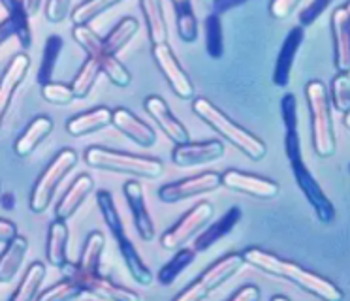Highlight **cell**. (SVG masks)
Returning a JSON list of instances; mask_svg holds the SVG:
<instances>
[{
  "mask_svg": "<svg viewBox=\"0 0 350 301\" xmlns=\"http://www.w3.org/2000/svg\"><path fill=\"white\" fill-rule=\"evenodd\" d=\"M222 187L230 188L234 192L260 198V200H271L279 194V185L271 179L252 175V173L239 172V170H226L221 175Z\"/></svg>",
  "mask_w": 350,
  "mask_h": 301,
  "instance_id": "obj_13",
  "label": "cell"
},
{
  "mask_svg": "<svg viewBox=\"0 0 350 301\" xmlns=\"http://www.w3.org/2000/svg\"><path fill=\"white\" fill-rule=\"evenodd\" d=\"M111 117H113V109H109L106 105H98L94 109L79 113L76 117L66 122V130L70 135L74 138H81V135H89L92 132H98L102 128L111 125Z\"/></svg>",
  "mask_w": 350,
  "mask_h": 301,
  "instance_id": "obj_23",
  "label": "cell"
},
{
  "mask_svg": "<svg viewBox=\"0 0 350 301\" xmlns=\"http://www.w3.org/2000/svg\"><path fill=\"white\" fill-rule=\"evenodd\" d=\"M232 301H258L260 300V290L258 286L254 285H245L241 286L237 292L230 296Z\"/></svg>",
  "mask_w": 350,
  "mask_h": 301,
  "instance_id": "obj_48",
  "label": "cell"
},
{
  "mask_svg": "<svg viewBox=\"0 0 350 301\" xmlns=\"http://www.w3.org/2000/svg\"><path fill=\"white\" fill-rule=\"evenodd\" d=\"M290 168H292V173L296 177L297 187L301 188V192L307 198V202L311 203L314 215L319 218L322 224H332L335 220V207L334 203L329 202V198L326 196V192L322 190V187L319 185V181L314 179V175L309 172V168L305 166L304 158H297V160H292L290 162Z\"/></svg>",
  "mask_w": 350,
  "mask_h": 301,
  "instance_id": "obj_9",
  "label": "cell"
},
{
  "mask_svg": "<svg viewBox=\"0 0 350 301\" xmlns=\"http://www.w3.org/2000/svg\"><path fill=\"white\" fill-rule=\"evenodd\" d=\"M139 8L145 17L147 34L152 45L167 44V23L160 0H139Z\"/></svg>",
  "mask_w": 350,
  "mask_h": 301,
  "instance_id": "obj_28",
  "label": "cell"
},
{
  "mask_svg": "<svg viewBox=\"0 0 350 301\" xmlns=\"http://www.w3.org/2000/svg\"><path fill=\"white\" fill-rule=\"evenodd\" d=\"M145 112L151 115V119L157 122L160 127V130L164 132V134L175 143V145H179V143H187L191 142L189 140V132H187V128L181 125V120L175 117L172 109H170V105L166 104V100L160 96H147L144 102Z\"/></svg>",
  "mask_w": 350,
  "mask_h": 301,
  "instance_id": "obj_18",
  "label": "cell"
},
{
  "mask_svg": "<svg viewBox=\"0 0 350 301\" xmlns=\"http://www.w3.org/2000/svg\"><path fill=\"white\" fill-rule=\"evenodd\" d=\"M305 98L311 115L312 149L320 158L334 157L337 142H335L334 117H332V104H329L326 85L322 81L307 83Z\"/></svg>",
  "mask_w": 350,
  "mask_h": 301,
  "instance_id": "obj_4",
  "label": "cell"
},
{
  "mask_svg": "<svg viewBox=\"0 0 350 301\" xmlns=\"http://www.w3.org/2000/svg\"><path fill=\"white\" fill-rule=\"evenodd\" d=\"M42 96L46 102L55 105H66L72 100H76L72 85H64V83L49 81L46 85H42Z\"/></svg>",
  "mask_w": 350,
  "mask_h": 301,
  "instance_id": "obj_42",
  "label": "cell"
},
{
  "mask_svg": "<svg viewBox=\"0 0 350 301\" xmlns=\"http://www.w3.org/2000/svg\"><path fill=\"white\" fill-rule=\"evenodd\" d=\"M0 194H2V192H0Z\"/></svg>",
  "mask_w": 350,
  "mask_h": 301,
  "instance_id": "obj_57",
  "label": "cell"
},
{
  "mask_svg": "<svg viewBox=\"0 0 350 301\" xmlns=\"http://www.w3.org/2000/svg\"><path fill=\"white\" fill-rule=\"evenodd\" d=\"M247 2H249V0H213L211 8H213V14L222 15L226 14V12H230V10H234V8L243 6Z\"/></svg>",
  "mask_w": 350,
  "mask_h": 301,
  "instance_id": "obj_49",
  "label": "cell"
},
{
  "mask_svg": "<svg viewBox=\"0 0 350 301\" xmlns=\"http://www.w3.org/2000/svg\"><path fill=\"white\" fill-rule=\"evenodd\" d=\"M68 278V277H66ZM85 293H92L102 300H115V301H137L139 293H136L130 288L117 285L111 278L102 275V273H94V275H77L72 278Z\"/></svg>",
  "mask_w": 350,
  "mask_h": 301,
  "instance_id": "obj_17",
  "label": "cell"
},
{
  "mask_svg": "<svg viewBox=\"0 0 350 301\" xmlns=\"http://www.w3.org/2000/svg\"><path fill=\"white\" fill-rule=\"evenodd\" d=\"M77 164V153L74 149H62L57 153V157L46 166V170L36 181V185L32 188L31 207L32 213H44L53 202V196L57 188L61 185V181L68 175Z\"/></svg>",
  "mask_w": 350,
  "mask_h": 301,
  "instance_id": "obj_6",
  "label": "cell"
},
{
  "mask_svg": "<svg viewBox=\"0 0 350 301\" xmlns=\"http://www.w3.org/2000/svg\"><path fill=\"white\" fill-rule=\"evenodd\" d=\"M81 293H85L79 286L72 280V278H62L59 283H55L53 286H49L47 290L38 293V300L42 301H68L74 298H79Z\"/></svg>",
  "mask_w": 350,
  "mask_h": 301,
  "instance_id": "obj_40",
  "label": "cell"
},
{
  "mask_svg": "<svg viewBox=\"0 0 350 301\" xmlns=\"http://www.w3.org/2000/svg\"><path fill=\"white\" fill-rule=\"evenodd\" d=\"M345 8H347V12H349V14H350V0H349V2H347V6H345Z\"/></svg>",
  "mask_w": 350,
  "mask_h": 301,
  "instance_id": "obj_56",
  "label": "cell"
},
{
  "mask_svg": "<svg viewBox=\"0 0 350 301\" xmlns=\"http://www.w3.org/2000/svg\"><path fill=\"white\" fill-rule=\"evenodd\" d=\"M194 262H196V250L194 248H177L174 258L160 267L159 275H157L159 283L162 286H172L177 278L183 275V271L189 270Z\"/></svg>",
  "mask_w": 350,
  "mask_h": 301,
  "instance_id": "obj_31",
  "label": "cell"
},
{
  "mask_svg": "<svg viewBox=\"0 0 350 301\" xmlns=\"http://www.w3.org/2000/svg\"><path fill=\"white\" fill-rule=\"evenodd\" d=\"M102 74L100 72V66L94 62L92 59L87 57L81 68H79V72L74 77V81H72V90H74V96L76 98H87L91 94L92 87H94V83L98 81V75Z\"/></svg>",
  "mask_w": 350,
  "mask_h": 301,
  "instance_id": "obj_38",
  "label": "cell"
},
{
  "mask_svg": "<svg viewBox=\"0 0 350 301\" xmlns=\"http://www.w3.org/2000/svg\"><path fill=\"white\" fill-rule=\"evenodd\" d=\"M241 256H243L245 263H249L252 267L264 271L267 275L286 278L290 283H294V285L299 286L301 290L312 293V296H317L320 300H342V292L332 283V280H327L326 277H320V275L312 273V271L305 270L299 263L290 262V260H284V258H279V256L273 254V252H267V250L258 247L245 248L243 252H241Z\"/></svg>",
  "mask_w": 350,
  "mask_h": 301,
  "instance_id": "obj_1",
  "label": "cell"
},
{
  "mask_svg": "<svg viewBox=\"0 0 350 301\" xmlns=\"http://www.w3.org/2000/svg\"><path fill=\"white\" fill-rule=\"evenodd\" d=\"M175 12V25L177 34L185 44H192L198 38V19L194 15L192 0H172Z\"/></svg>",
  "mask_w": 350,
  "mask_h": 301,
  "instance_id": "obj_30",
  "label": "cell"
},
{
  "mask_svg": "<svg viewBox=\"0 0 350 301\" xmlns=\"http://www.w3.org/2000/svg\"><path fill=\"white\" fill-rule=\"evenodd\" d=\"M192 112L196 113L207 127H211L217 134H221L226 142L232 143L237 150H241L245 157H249L251 160H262L266 157V143L254 134H251L249 130H245L243 127H239L237 122H234L211 100L204 96L194 98L192 100Z\"/></svg>",
  "mask_w": 350,
  "mask_h": 301,
  "instance_id": "obj_2",
  "label": "cell"
},
{
  "mask_svg": "<svg viewBox=\"0 0 350 301\" xmlns=\"http://www.w3.org/2000/svg\"><path fill=\"white\" fill-rule=\"evenodd\" d=\"M53 130V120L49 119L47 115H38L31 120V125L25 128V132L17 138L14 150H16L17 157H29L32 155L40 143L46 140L49 132Z\"/></svg>",
  "mask_w": 350,
  "mask_h": 301,
  "instance_id": "obj_25",
  "label": "cell"
},
{
  "mask_svg": "<svg viewBox=\"0 0 350 301\" xmlns=\"http://www.w3.org/2000/svg\"><path fill=\"white\" fill-rule=\"evenodd\" d=\"M245 263L241 254H226L221 260H217L213 265H209L194 283L185 288L183 292L177 293L179 301H200L215 292L221 285H224L228 278L236 275Z\"/></svg>",
  "mask_w": 350,
  "mask_h": 301,
  "instance_id": "obj_7",
  "label": "cell"
},
{
  "mask_svg": "<svg viewBox=\"0 0 350 301\" xmlns=\"http://www.w3.org/2000/svg\"><path fill=\"white\" fill-rule=\"evenodd\" d=\"M204 30H206V51L211 59H221L224 53V38H222V23L221 15L211 14L207 15L204 21Z\"/></svg>",
  "mask_w": 350,
  "mask_h": 301,
  "instance_id": "obj_39",
  "label": "cell"
},
{
  "mask_svg": "<svg viewBox=\"0 0 350 301\" xmlns=\"http://www.w3.org/2000/svg\"><path fill=\"white\" fill-rule=\"evenodd\" d=\"M0 4L8 12L10 19H14L17 27V42L23 45L25 49L31 47L32 44V32H31V21H29V12L25 8L23 0H0Z\"/></svg>",
  "mask_w": 350,
  "mask_h": 301,
  "instance_id": "obj_35",
  "label": "cell"
},
{
  "mask_svg": "<svg viewBox=\"0 0 350 301\" xmlns=\"http://www.w3.org/2000/svg\"><path fill=\"white\" fill-rule=\"evenodd\" d=\"M271 300H273V301H279V300H281V301H288V298H286V296H273Z\"/></svg>",
  "mask_w": 350,
  "mask_h": 301,
  "instance_id": "obj_55",
  "label": "cell"
},
{
  "mask_svg": "<svg viewBox=\"0 0 350 301\" xmlns=\"http://www.w3.org/2000/svg\"><path fill=\"white\" fill-rule=\"evenodd\" d=\"M72 36L76 40V44L87 53V57L98 64L100 72L106 75L115 87H121V89L129 87L132 75L121 60L117 59V55L107 51L104 38H100L89 25H74Z\"/></svg>",
  "mask_w": 350,
  "mask_h": 301,
  "instance_id": "obj_5",
  "label": "cell"
},
{
  "mask_svg": "<svg viewBox=\"0 0 350 301\" xmlns=\"http://www.w3.org/2000/svg\"><path fill=\"white\" fill-rule=\"evenodd\" d=\"M152 59H154V64L159 66L162 75L166 77L167 85L172 87V90L177 96L183 98V100L194 98V85H192L191 77L187 75L183 66L179 64V60H177L170 45H152Z\"/></svg>",
  "mask_w": 350,
  "mask_h": 301,
  "instance_id": "obj_11",
  "label": "cell"
},
{
  "mask_svg": "<svg viewBox=\"0 0 350 301\" xmlns=\"http://www.w3.org/2000/svg\"><path fill=\"white\" fill-rule=\"evenodd\" d=\"M122 0H83L79 6H76L70 14V19L74 25H91L98 15L107 12L109 8L119 4Z\"/></svg>",
  "mask_w": 350,
  "mask_h": 301,
  "instance_id": "obj_37",
  "label": "cell"
},
{
  "mask_svg": "<svg viewBox=\"0 0 350 301\" xmlns=\"http://www.w3.org/2000/svg\"><path fill=\"white\" fill-rule=\"evenodd\" d=\"M117 245H119V250H121V256L126 267L130 271V277L136 280L137 285H151L152 283V271L149 270V265L144 262V258L137 252L136 245L129 239V235H124L121 239H117Z\"/></svg>",
  "mask_w": 350,
  "mask_h": 301,
  "instance_id": "obj_29",
  "label": "cell"
},
{
  "mask_svg": "<svg viewBox=\"0 0 350 301\" xmlns=\"http://www.w3.org/2000/svg\"><path fill=\"white\" fill-rule=\"evenodd\" d=\"M29 70H31V57L25 53H17L0 75V127L4 122V117L8 113L16 90L25 81Z\"/></svg>",
  "mask_w": 350,
  "mask_h": 301,
  "instance_id": "obj_14",
  "label": "cell"
},
{
  "mask_svg": "<svg viewBox=\"0 0 350 301\" xmlns=\"http://www.w3.org/2000/svg\"><path fill=\"white\" fill-rule=\"evenodd\" d=\"M92 188H94V181H92L91 175H79L72 185L68 187V190L64 192L57 207H55V218H61V220H68L74 213H76L81 203L87 200V196L91 194Z\"/></svg>",
  "mask_w": 350,
  "mask_h": 301,
  "instance_id": "obj_22",
  "label": "cell"
},
{
  "mask_svg": "<svg viewBox=\"0 0 350 301\" xmlns=\"http://www.w3.org/2000/svg\"><path fill=\"white\" fill-rule=\"evenodd\" d=\"M281 115L284 130H297V100L292 92H286L281 100Z\"/></svg>",
  "mask_w": 350,
  "mask_h": 301,
  "instance_id": "obj_43",
  "label": "cell"
},
{
  "mask_svg": "<svg viewBox=\"0 0 350 301\" xmlns=\"http://www.w3.org/2000/svg\"><path fill=\"white\" fill-rule=\"evenodd\" d=\"M332 104L337 112H350V75L339 74L335 75L332 81Z\"/></svg>",
  "mask_w": 350,
  "mask_h": 301,
  "instance_id": "obj_41",
  "label": "cell"
},
{
  "mask_svg": "<svg viewBox=\"0 0 350 301\" xmlns=\"http://www.w3.org/2000/svg\"><path fill=\"white\" fill-rule=\"evenodd\" d=\"M62 45H64V42H62V38L59 34H51L46 40L44 55H42V62H40L38 77H36V81L40 85H46V83L53 81L51 77H53L55 68H57V60L61 57Z\"/></svg>",
  "mask_w": 350,
  "mask_h": 301,
  "instance_id": "obj_36",
  "label": "cell"
},
{
  "mask_svg": "<svg viewBox=\"0 0 350 301\" xmlns=\"http://www.w3.org/2000/svg\"><path fill=\"white\" fill-rule=\"evenodd\" d=\"M139 30V23H137L136 17H122L121 21L115 25L111 32L104 38V44H106L107 51L117 55L119 51H122L126 45L134 40V36Z\"/></svg>",
  "mask_w": 350,
  "mask_h": 301,
  "instance_id": "obj_34",
  "label": "cell"
},
{
  "mask_svg": "<svg viewBox=\"0 0 350 301\" xmlns=\"http://www.w3.org/2000/svg\"><path fill=\"white\" fill-rule=\"evenodd\" d=\"M304 27H294L286 34V38H284L273 72V83L277 87H288L290 77H292V68H294V60H296L299 47L304 44Z\"/></svg>",
  "mask_w": 350,
  "mask_h": 301,
  "instance_id": "obj_20",
  "label": "cell"
},
{
  "mask_svg": "<svg viewBox=\"0 0 350 301\" xmlns=\"http://www.w3.org/2000/svg\"><path fill=\"white\" fill-rule=\"evenodd\" d=\"M0 207L4 211H14L16 209V196L12 192H6V194H0Z\"/></svg>",
  "mask_w": 350,
  "mask_h": 301,
  "instance_id": "obj_52",
  "label": "cell"
},
{
  "mask_svg": "<svg viewBox=\"0 0 350 301\" xmlns=\"http://www.w3.org/2000/svg\"><path fill=\"white\" fill-rule=\"evenodd\" d=\"M25 8H27V12L29 15H36L40 12V6H42V0H23Z\"/></svg>",
  "mask_w": 350,
  "mask_h": 301,
  "instance_id": "obj_53",
  "label": "cell"
},
{
  "mask_svg": "<svg viewBox=\"0 0 350 301\" xmlns=\"http://www.w3.org/2000/svg\"><path fill=\"white\" fill-rule=\"evenodd\" d=\"M68 226L66 220L55 218L49 224L47 232V245H46V258L47 262L53 267H61L62 263L68 260Z\"/></svg>",
  "mask_w": 350,
  "mask_h": 301,
  "instance_id": "obj_27",
  "label": "cell"
},
{
  "mask_svg": "<svg viewBox=\"0 0 350 301\" xmlns=\"http://www.w3.org/2000/svg\"><path fill=\"white\" fill-rule=\"evenodd\" d=\"M213 205L209 202L196 203L191 211H187L179 222H175L164 235L160 237V245L166 250H177L185 247L196 233L209 224V220L213 218Z\"/></svg>",
  "mask_w": 350,
  "mask_h": 301,
  "instance_id": "obj_8",
  "label": "cell"
},
{
  "mask_svg": "<svg viewBox=\"0 0 350 301\" xmlns=\"http://www.w3.org/2000/svg\"><path fill=\"white\" fill-rule=\"evenodd\" d=\"M27 250H29V239L19 233L6 243L4 250L0 252V283H10L16 277L27 256Z\"/></svg>",
  "mask_w": 350,
  "mask_h": 301,
  "instance_id": "obj_26",
  "label": "cell"
},
{
  "mask_svg": "<svg viewBox=\"0 0 350 301\" xmlns=\"http://www.w3.org/2000/svg\"><path fill=\"white\" fill-rule=\"evenodd\" d=\"M44 278H46V263L32 262L25 271V277L21 278L16 292L12 293V301H31L38 298Z\"/></svg>",
  "mask_w": 350,
  "mask_h": 301,
  "instance_id": "obj_32",
  "label": "cell"
},
{
  "mask_svg": "<svg viewBox=\"0 0 350 301\" xmlns=\"http://www.w3.org/2000/svg\"><path fill=\"white\" fill-rule=\"evenodd\" d=\"M284 150H286L288 162L297 160V158H304V153H301V140H299L297 130H286V135H284Z\"/></svg>",
  "mask_w": 350,
  "mask_h": 301,
  "instance_id": "obj_46",
  "label": "cell"
},
{
  "mask_svg": "<svg viewBox=\"0 0 350 301\" xmlns=\"http://www.w3.org/2000/svg\"><path fill=\"white\" fill-rule=\"evenodd\" d=\"M16 36H17V27H16V23H14V19L6 17L4 21H0V45L4 44L6 40H10V38H16Z\"/></svg>",
  "mask_w": 350,
  "mask_h": 301,
  "instance_id": "obj_51",
  "label": "cell"
},
{
  "mask_svg": "<svg viewBox=\"0 0 350 301\" xmlns=\"http://www.w3.org/2000/svg\"><path fill=\"white\" fill-rule=\"evenodd\" d=\"M72 0H47L46 17L49 23H62L70 14Z\"/></svg>",
  "mask_w": 350,
  "mask_h": 301,
  "instance_id": "obj_44",
  "label": "cell"
},
{
  "mask_svg": "<svg viewBox=\"0 0 350 301\" xmlns=\"http://www.w3.org/2000/svg\"><path fill=\"white\" fill-rule=\"evenodd\" d=\"M83 158L87 166L96 168V170L126 173V175L142 177V179H159L164 172V166L159 158L132 155V153H124V150L106 149L100 145L89 147L83 153Z\"/></svg>",
  "mask_w": 350,
  "mask_h": 301,
  "instance_id": "obj_3",
  "label": "cell"
},
{
  "mask_svg": "<svg viewBox=\"0 0 350 301\" xmlns=\"http://www.w3.org/2000/svg\"><path fill=\"white\" fill-rule=\"evenodd\" d=\"M342 122H345V127L350 130V112L345 113V119H342Z\"/></svg>",
  "mask_w": 350,
  "mask_h": 301,
  "instance_id": "obj_54",
  "label": "cell"
},
{
  "mask_svg": "<svg viewBox=\"0 0 350 301\" xmlns=\"http://www.w3.org/2000/svg\"><path fill=\"white\" fill-rule=\"evenodd\" d=\"M224 157V145L217 140L209 142H187L175 145L172 153V160L179 168H191V166L207 164Z\"/></svg>",
  "mask_w": 350,
  "mask_h": 301,
  "instance_id": "obj_15",
  "label": "cell"
},
{
  "mask_svg": "<svg viewBox=\"0 0 350 301\" xmlns=\"http://www.w3.org/2000/svg\"><path fill=\"white\" fill-rule=\"evenodd\" d=\"M129 209L132 213V220H134V228H136L137 235L144 241L154 239V222L149 209H147V202H145L144 187L139 181H126L122 187Z\"/></svg>",
  "mask_w": 350,
  "mask_h": 301,
  "instance_id": "obj_16",
  "label": "cell"
},
{
  "mask_svg": "<svg viewBox=\"0 0 350 301\" xmlns=\"http://www.w3.org/2000/svg\"><path fill=\"white\" fill-rule=\"evenodd\" d=\"M106 248V237L102 232H91L85 239V245L81 248V256L77 262H66L62 263L61 273L64 277L74 278L77 275H94L100 271V262H102V254Z\"/></svg>",
  "mask_w": 350,
  "mask_h": 301,
  "instance_id": "obj_12",
  "label": "cell"
},
{
  "mask_svg": "<svg viewBox=\"0 0 350 301\" xmlns=\"http://www.w3.org/2000/svg\"><path fill=\"white\" fill-rule=\"evenodd\" d=\"M221 175L217 172H204L192 177H185L181 181L166 183L159 188V200L164 203H175L189 200L192 196L207 194L221 187Z\"/></svg>",
  "mask_w": 350,
  "mask_h": 301,
  "instance_id": "obj_10",
  "label": "cell"
},
{
  "mask_svg": "<svg viewBox=\"0 0 350 301\" xmlns=\"http://www.w3.org/2000/svg\"><path fill=\"white\" fill-rule=\"evenodd\" d=\"M301 0H271L269 4V14L275 19H286L296 10Z\"/></svg>",
  "mask_w": 350,
  "mask_h": 301,
  "instance_id": "obj_47",
  "label": "cell"
},
{
  "mask_svg": "<svg viewBox=\"0 0 350 301\" xmlns=\"http://www.w3.org/2000/svg\"><path fill=\"white\" fill-rule=\"evenodd\" d=\"M96 205H98L100 215L104 218V222L109 228V232L115 237V241L121 239L126 235V230H124V222H122L121 213L117 211V205H115L113 196L109 190H98L96 192Z\"/></svg>",
  "mask_w": 350,
  "mask_h": 301,
  "instance_id": "obj_33",
  "label": "cell"
},
{
  "mask_svg": "<svg viewBox=\"0 0 350 301\" xmlns=\"http://www.w3.org/2000/svg\"><path fill=\"white\" fill-rule=\"evenodd\" d=\"M337 72L350 74V14L347 8H337L332 15Z\"/></svg>",
  "mask_w": 350,
  "mask_h": 301,
  "instance_id": "obj_21",
  "label": "cell"
},
{
  "mask_svg": "<svg viewBox=\"0 0 350 301\" xmlns=\"http://www.w3.org/2000/svg\"><path fill=\"white\" fill-rule=\"evenodd\" d=\"M111 125L126 135L129 140L137 143L139 147H152L157 143V132L145 120L139 119L136 113H132L126 107L113 109Z\"/></svg>",
  "mask_w": 350,
  "mask_h": 301,
  "instance_id": "obj_19",
  "label": "cell"
},
{
  "mask_svg": "<svg viewBox=\"0 0 350 301\" xmlns=\"http://www.w3.org/2000/svg\"><path fill=\"white\" fill-rule=\"evenodd\" d=\"M239 220H241V209L239 207H230L219 220H215L213 224L207 226L206 230L200 233L192 248L196 252H204L207 248H211L215 243H219L222 237H226L236 228Z\"/></svg>",
  "mask_w": 350,
  "mask_h": 301,
  "instance_id": "obj_24",
  "label": "cell"
},
{
  "mask_svg": "<svg viewBox=\"0 0 350 301\" xmlns=\"http://www.w3.org/2000/svg\"><path fill=\"white\" fill-rule=\"evenodd\" d=\"M332 2H334V0H312L311 4L299 14V23H301V27H309V25H312V23L319 19L320 15L326 12V8L329 6Z\"/></svg>",
  "mask_w": 350,
  "mask_h": 301,
  "instance_id": "obj_45",
  "label": "cell"
},
{
  "mask_svg": "<svg viewBox=\"0 0 350 301\" xmlns=\"http://www.w3.org/2000/svg\"><path fill=\"white\" fill-rule=\"evenodd\" d=\"M17 235V226L8 220V218H0V243H8Z\"/></svg>",
  "mask_w": 350,
  "mask_h": 301,
  "instance_id": "obj_50",
  "label": "cell"
}]
</instances>
